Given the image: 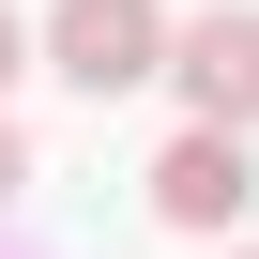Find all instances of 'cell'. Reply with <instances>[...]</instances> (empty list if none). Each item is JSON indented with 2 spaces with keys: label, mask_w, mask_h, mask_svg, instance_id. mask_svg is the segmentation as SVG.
<instances>
[{
  "label": "cell",
  "mask_w": 259,
  "mask_h": 259,
  "mask_svg": "<svg viewBox=\"0 0 259 259\" xmlns=\"http://www.w3.org/2000/svg\"><path fill=\"white\" fill-rule=\"evenodd\" d=\"M31 61H46V76H76V92L107 107V92L168 76V16H153V0H61V16L31 31Z\"/></svg>",
  "instance_id": "1"
},
{
  "label": "cell",
  "mask_w": 259,
  "mask_h": 259,
  "mask_svg": "<svg viewBox=\"0 0 259 259\" xmlns=\"http://www.w3.org/2000/svg\"><path fill=\"white\" fill-rule=\"evenodd\" d=\"M244 198H259L244 122H183V138L153 153V229H183V244H229V229H244Z\"/></svg>",
  "instance_id": "2"
},
{
  "label": "cell",
  "mask_w": 259,
  "mask_h": 259,
  "mask_svg": "<svg viewBox=\"0 0 259 259\" xmlns=\"http://www.w3.org/2000/svg\"><path fill=\"white\" fill-rule=\"evenodd\" d=\"M168 76H183L198 122H259V0H229V16L168 31Z\"/></svg>",
  "instance_id": "3"
},
{
  "label": "cell",
  "mask_w": 259,
  "mask_h": 259,
  "mask_svg": "<svg viewBox=\"0 0 259 259\" xmlns=\"http://www.w3.org/2000/svg\"><path fill=\"white\" fill-rule=\"evenodd\" d=\"M16 198H31V138L0 122V213H16Z\"/></svg>",
  "instance_id": "4"
},
{
  "label": "cell",
  "mask_w": 259,
  "mask_h": 259,
  "mask_svg": "<svg viewBox=\"0 0 259 259\" xmlns=\"http://www.w3.org/2000/svg\"><path fill=\"white\" fill-rule=\"evenodd\" d=\"M16 76H31V31H16V16H0V92H16Z\"/></svg>",
  "instance_id": "5"
},
{
  "label": "cell",
  "mask_w": 259,
  "mask_h": 259,
  "mask_svg": "<svg viewBox=\"0 0 259 259\" xmlns=\"http://www.w3.org/2000/svg\"><path fill=\"white\" fill-rule=\"evenodd\" d=\"M229 259H259V244H229Z\"/></svg>",
  "instance_id": "6"
}]
</instances>
